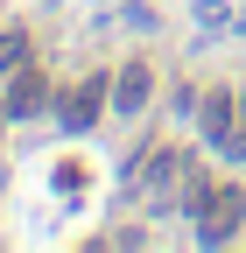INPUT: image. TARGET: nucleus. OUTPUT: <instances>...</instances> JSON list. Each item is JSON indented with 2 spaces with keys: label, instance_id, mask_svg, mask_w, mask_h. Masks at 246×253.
<instances>
[{
  "label": "nucleus",
  "instance_id": "6",
  "mask_svg": "<svg viewBox=\"0 0 246 253\" xmlns=\"http://www.w3.org/2000/svg\"><path fill=\"white\" fill-rule=\"evenodd\" d=\"M21 56H28V36L7 28V36H0V71H21Z\"/></svg>",
  "mask_w": 246,
  "mask_h": 253
},
{
  "label": "nucleus",
  "instance_id": "1",
  "mask_svg": "<svg viewBox=\"0 0 246 253\" xmlns=\"http://www.w3.org/2000/svg\"><path fill=\"white\" fill-rule=\"evenodd\" d=\"M239 218H246V190H211V197H197V239H204V246L232 239Z\"/></svg>",
  "mask_w": 246,
  "mask_h": 253
},
{
  "label": "nucleus",
  "instance_id": "4",
  "mask_svg": "<svg viewBox=\"0 0 246 253\" xmlns=\"http://www.w3.org/2000/svg\"><path fill=\"white\" fill-rule=\"evenodd\" d=\"M42 106H49V78H42V71H21L14 91H7V113H14V120H36Z\"/></svg>",
  "mask_w": 246,
  "mask_h": 253
},
{
  "label": "nucleus",
  "instance_id": "5",
  "mask_svg": "<svg viewBox=\"0 0 246 253\" xmlns=\"http://www.w3.org/2000/svg\"><path fill=\"white\" fill-rule=\"evenodd\" d=\"M204 134H211V141H232V99H225V91L204 99Z\"/></svg>",
  "mask_w": 246,
  "mask_h": 253
},
{
  "label": "nucleus",
  "instance_id": "2",
  "mask_svg": "<svg viewBox=\"0 0 246 253\" xmlns=\"http://www.w3.org/2000/svg\"><path fill=\"white\" fill-rule=\"evenodd\" d=\"M106 99H113V84H106V78H84L71 99H64V126H71V134H78V126H91V113H99Z\"/></svg>",
  "mask_w": 246,
  "mask_h": 253
},
{
  "label": "nucleus",
  "instance_id": "3",
  "mask_svg": "<svg viewBox=\"0 0 246 253\" xmlns=\"http://www.w3.org/2000/svg\"><path fill=\"white\" fill-rule=\"evenodd\" d=\"M148 91H155V78H148V63H127V71L113 78V113H141Z\"/></svg>",
  "mask_w": 246,
  "mask_h": 253
},
{
  "label": "nucleus",
  "instance_id": "7",
  "mask_svg": "<svg viewBox=\"0 0 246 253\" xmlns=\"http://www.w3.org/2000/svg\"><path fill=\"white\" fill-rule=\"evenodd\" d=\"M239 99H246V91H239Z\"/></svg>",
  "mask_w": 246,
  "mask_h": 253
}]
</instances>
